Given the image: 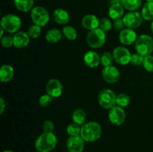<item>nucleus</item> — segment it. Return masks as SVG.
I'll return each mask as SVG.
<instances>
[{"instance_id":"f257e3e1","label":"nucleus","mask_w":153,"mask_h":152,"mask_svg":"<svg viewBox=\"0 0 153 152\" xmlns=\"http://www.w3.org/2000/svg\"><path fill=\"white\" fill-rule=\"evenodd\" d=\"M58 144V139L54 133H44L36 139L34 146L38 152H51Z\"/></svg>"},{"instance_id":"f03ea898","label":"nucleus","mask_w":153,"mask_h":152,"mask_svg":"<svg viewBox=\"0 0 153 152\" xmlns=\"http://www.w3.org/2000/svg\"><path fill=\"white\" fill-rule=\"evenodd\" d=\"M102 134V129L98 122H89L82 125L80 135L85 142H94L101 137Z\"/></svg>"},{"instance_id":"7ed1b4c3","label":"nucleus","mask_w":153,"mask_h":152,"mask_svg":"<svg viewBox=\"0 0 153 152\" xmlns=\"http://www.w3.org/2000/svg\"><path fill=\"white\" fill-rule=\"evenodd\" d=\"M135 50L137 53L143 57L151 55L153 52V38L147 34H142L137 37L135 42Z\"/></svg>"},{"instance_id":"20e7f679","label":"nucleus","mask_w":153,"mask_h":152,"mask_svg":"<svg viewBox=\"0 0 153 152\" xmlns=\"http://www.w3.org/2000/svg\"><path fill=\"white\" fill-rule=\"evenodd\" d=\"M0 24L1 28L5 31L10 34H16L21 28L22 21L16 15L9 13L2 16Z\"/></svg>"},{"instance_id":"39448f33","label":"nucleus","mask_w":153,"mask_h":152,"mask_svg":"<svg viewBox=\"0 0 153 152\" xmlns=\"http://www.w3.org/2000/svg\"><path fill=\"white\" fill-rule=\"evenodd\" d=\"M87 43L92 49H99L105 43V32L102 31L100 28L90 31L87 35Z\"/></svg>"},{"instance_id":"423d86ee","label":"nucleus","mask_w":153,"mask_h":152,"mask_svg":"<svg viewBox=\"0 0 153 152\" xmlns=\"http://www.w3.org/2000/svg\"><path fill=\"white\" fill-rule=\"evenodd\" d=\"M31 19L34 25L44 27L49 22L50 16L48 10L42 6H36L31 10Z\"/></svg>"},{"instance_id":"0eeeda50","label":"nucleus","mask_w":153,"mask_h":152,"mask_svg":"<svg viewBox=\"0 0 153 152\" xmlns=\"http://www.w3.org/2000/svg\"><path fill=\"white\" fill-rule=\"evenodd\" d=\"M98 101L102 108L110 110L117 105V95L111 89H104L99 94Z\"/></svg>"},{"instance_id":"6e6552de","label":"nucleus","mask_w":153,"mask_h":152,"mask_svg":"<svg viewBox=\"0 0 153 152\" xmlns=\"http://www.w3.org/2000/svg\"><path fill=\"white\" fill-rule=\"evenodd\" d=\"M125 25L128 28H137L142 25L143 18L141 13L137 11H129L123 18Z\"/></svg>"},{"instance_id":"1a4fd4ad","label":"nucleus","mask_w":153,"mask_h":152,"mask_svg":"<svg viewBox=\"0 0 153 152\" xmlns=\"http://www.w3.org/2000/svg\"><path fill=\"white\" fill-rule=\"evenodd\" d=\"M126 115L123 107L119 106H115L110 109L108 113V119L111 123L116 126L123 125L126 121Z\"/></svg>"},{"instance_id":"9d476101","label":"nucleus","mask_w":153,"mask_h":152,"mask_svg":"<svg viewBox=\"0 0 153 152\" xmlns=\"http://www.w3.org/2000/svg\"><path fill=\"white\" fill-rule=\"evenodd\" d=\"M113 56L114 61L118 64L124 66L129 63L131 55L129 50L123 46H117L113 50Z\"/></svg>"},{"instance_id":"9b49d317","label":"nucleus","mask_w":153,"mask_h":152,"mask_svg":"<svg viewBox=\"0 0 153 152\" xmlns=\"http://www.w3.org/2000/svg\"><path fill=\"white\" fill-rule=\"evenodd\" d=\"M85 145V141L81 137L70 136L67 141V148L69 152H82Z\"/></svg>"},{"instance_id":"f8f14e48","label":"nucleus","mask_w":153,"mask_h":152,"mask_svg":"<svg viewBox=\"0 0 153 152\" xmlns=\"http://www.w3.org/2000/svg\"><path fill=\"white\" fill-rule=\"evenodd\" d=\"M46 93L52 98H58L63 92V85L59 80L55 78L50 79L46 83Z\"/></svg>"},{"instance_id":"ddd939ff","label":"nucleus","mask_w":153,"mask_h":152,"mask_svg":"<svg viewBox=\"0 0 153 152\" xmlns=\"http://www.w3.org/2000/svg\"><path fill=\"white\" fill-rule=\"evenodd\" d=\"M103 79L108 83H115L119 80L120 73L117 67L114 66L104 67L102 71Z\"/></svg>"},{"instance_id":"4468645a","label":"nucleus","mask_w":153,"mask_h":152,"mask_svg":"<svg viewBox=\"0 0 153 152\" xmlns=\"http://www.w3.org/2000/svg\"><path fill=\"white\" fill-rule=\"evenodd\" d=\"M120 41L125 46H130L132 43H135L137 37L135 31L131 28H124L120 32Z\"/></svg>"},{"instance_id":"2eb2a0df","label":"nucleus","mask_w":153,"mask_h":152,"mask_svg":"<svg viewBox=\"0 0 153 152\" xmlns=\"http://www.w3.org/2000/svg\"><path fill=\"white\" fill-rule=\"evenodd\" d=\"M29 35L27 32L18 31L13 35V46L16 49H23L28 46L30 43Z\"/></svg>"},{"instance_id":"dca6fc26","label":"nucleus","mask_w":153,"mask_h":152,"mask_svg":"<svg viewBox=\"0 0 153 152\" xmlns=\"http://www.w3.org/2000/svg\"><path fill=\"white\" fill-rule=\"evenodd\" d=\"M82 26L87 30L92 31L99 28L100 25V19H98L96 15L87 14L82 19Z\"/></svg>"},{"instance_id":"f3484780","label":"nucleus","mask_w":153,"mask_h":152,"mask_svg":"<svg viewBox=\"0 0 153 152\" xmlns=\"http://www.w3.org/2000/svg\"><path fill=\"white\" fill-rule=\"evenodd\" d=\"M84 62L89 68H96L100 63V56L94 51H88L84 55Z\"/></svg>"},{"instance_id":"a211bd4d","label":"nucleus","mask_w":153,"mask_h":152,"mask_svg":"<svg viewBox=\"0 0 153 152\" xmlns=\"http://www.w3.org/2000/svg\"><path fill=\"white\" fill-rule=\"evenodd\" d=\"M54 20L59 25H67L70 22V14L63 8H57L53 12Z\"/></svg>"},{"instance_id":"6ab92c4d","label":"nucleus","mask_w":153,"mask_h":152,"mask_svg":"<svg viewBox=\"0 0 153 152\" xmlns=\"http://www.w3.org/2000/svg\"><path fill=\"white\" fill-rule=\"evenodd\" d=\"M14 75L13 68L9 64H4L0 69V80L2 83L9 82Z\"/></svg>"},{"instance_id":"aec40b11","label":"nucleus","mask_w":153,"mask_h":152,"mask_svg":"<svg viewBox=\"0 0 153 152\" xmlns=\"http://www.w3.org/2000/svg\"><path fill=\"white\" fill-rule=\"evenodd\" d=\"M124 7L121 4H115L110 5L108 9V15L114 20L122 19L124 15Z\"/></svg>"},{"instance_id":"412c9836","label":"nucleus","mask_w":153,"mask_h":152,"mask_svg":"<svg viewBox=\"0 0 153 152\" xmlns=\"http://www.w3.org/2000/svg\"><path fill=\"white\" fill-rule=\"evenodd\" d=\"M13 3L18 10L24 13L30 11L34 7V0H13Z\"/></svg>"},{"instance_id":"4be33fe9","label":"nucleus","mask_w":153,"mask_h":152,"mask_svg":"<svg viewBox=\"0 0 153 152\" xmlns=\"http://www.w3.org/2000/svg\"><path fill=\"white\" fill-rule=\"evenodd\" d=\"M62 37L61 31L58 28H51L46 32L45 38L46 41L50 43H56L61 40Z\"/></svg>"},{"instance_id":"5701e85b","label":"nucleus","mask_w":153,"mask_h":152,"mask_svg":"<svg viewBox=\"0 0 153 152\" xmlns=\"http://www.w3.org/2000/svg\"><path fill=\"white\" fill-rule=\"evenodd\" d=\"M72 119H73V122L74 123L82 126L84 124L86 123L87 114L85 110H82V109H76L72 114Z\"/></svg>"},{"instance_id":"b1692460","label":"nucleus","mask_w":153,"mask_h":152,"mask_svg":"<svg viewBox=\"0 0 153 152\" xmlns=\"http://www.w3.org/2000/svg\"><path fill=\"white\" fill-rule=\"evenodd\" d=\"M143 0H121V4L129 11H136L141 6Z\"/></svg>"},{"instance_id":"393cba45","label":"nucleus","mask_w":153,"mask_h":152,"mask_svg":"<svg viewBox=\"0 0 153 152\" xmlns=\"http://www.w3.org/2000/svg\"><path fill=\"white\" fill-rule=\"evenodd\" d=\"M141 15L145 20L153 21V1L146 2L143 4Z\"/></svg>"},{"instance_id":"a878e982","label":"nucleus","mask_w":153,"mask_h":152,"mask_svg":"<svg viewBox=\"0 0 153 152\" xmlns=\"http://www.w3.org/2000/svg\"><path fill=\"white\" fill-rule=\"evenodd\" d=\"M62 33L69 40H75L78 37V32L76 28L70 25H66L63 28Z\"/></svg>"},{"instance_id":"bb28decb","label":"nucleus","mask_w":153,"mask_h":152,"mask_svg":"<svg viewBox=\"0 0 153 152\" xmlns=\"http://www.w3.org/2000/svg\"><path fill=\"white\" fill-rule=\"evenodd\" d=\"M114 61V59L113 54H111V52H105L102 54V55L100 56V63L104 67L112 66Z\"/></svg>"},{"instance_id":"cd10ccee","label":"nucleus","mask_w":153,"mask_h":152,"mask_svg":"<svg viewBox=\"0 0 153 152\" xmlns=\"http://www.w3.org/2000/svg\"><path fill=\"white\" fill-rule=\"evenodd\" d=\"M131 103V98L128 95L125 93H120L117 95V105L119 107H126Z\"/></svg>"},{"instance_id":"c85d7f7f","label":"nucleus","mask_w":153,"mask_h":152,"mask_svg":"<svg viewBox=\"0 0 153 152\" xmlns=\"http://www.w3.org/2000/svg\"><path fill=\"white\" fill-rule=\"evenodd\" d=\"M81 131H82V125H79L74 122L69 124L67 127V133L68 135H70V137L80 135Z\"/></svg>"},{"instance_id":"c756f323","label":"nucleus","mask_w":153,"mask_h":152,"mask_svg":"<svg viewBox=\"0 0 153 152\" xmlns=\"http://www.w3.org/2000/svg\"><path fill=\"white\" fill-rule=\"evenodd\" d=\"M41 27L34 24L28 28L27 33L31 38L37 39L41 35Z\"/></svg>"},{"instance_id":"7c9ffc66","label":"nucleus","mask_w":153,"mask_h":152,"mask_svg":"<svg viewBox=\"0 0 153 152\" xmlns=\"http://www.w3.org/2000/svg\"><path fill=\"white\" fill-rule=\"evenodd\" d=\"M112 22H111L110 19L108 18L103 17L102 19H100V25H99V28L103 31L104 32H108V31H110L112 28Z\"/></svg>"},{"instance_id":"2f4dec72","label":"nucleus","mask_w":153,"mask_h":152,"mask_svg":"<svg viewBox=\"0 0 153 152\" xmlns=\"http://www.w3.org/2000/svg\"><path fill=\"white\" fill-rule=\"evenodd\" d=\"M143 66L149 72H153V56L152 55L144 57Z\"/></svg>"},{"instance_id":"473e14b6","label":"nucleus","mask_w":153,"mask_h":152,"mask_svg":"<svg viewBox=\"0 0 153 152\" xmlns=\"http://www.w3.org/2000/svg\"><path fill=\"white\" fill-rule=\"evenodd\" d=\"M143 60H144V57L143 55H140L138 53H134L131 55L130 63H131L132 65L139 66L143 65Z\"/></svg>"},{"instance_id":"72a5a7b5","label":"nucleus","mask_w":153,"mask_h":152,"mask_svg":"<svg viewBox=\"0 0 153 152\" xmlns=\"http://www.w3.org/2000/svg\"><path fill=\"white\" fill-rule=\"evenodd\" d=\"M52 97L48 95L47 93L41 95L39 98V105L42 107H47L51 104L52 101Z\"/></svg>"},{"instance_id":"f704fd0d","label":"nucleus","mask_w":153,"mask_h":152,"mask_svg":"<svg viewBox=\"0 0 153 152\" xmlns=\"http://www.w3.org/2000/svg\"><path fill=\"white\" fill-rule=\"evenodd\" d=\"M42 128L44 133H53L55 130V125L52 121L46 120L42 125Z\"/></svg>"},{"instance_id":"c9c22d12","label":"nucleus","mask_w":153,"mask_h":152,"mask_svg":"<svg viewBox=\"0 0 153 152\" xmlns=\"http://www.w3.org/2000/svg\"><path fill=\"white\" fill-rule=\"evenodd\" d=\"M1 44L4 48H10L13 46V39L10 36H4L1 38Z\"/></svg>"},{"instance_id":"e433bc0d","label":"nucleus","mask_w":153,"mask_h":152,"mask_svg":"<svg viewBox=\"0 0 153 152\" xmlns=\"http://www.w3.org/2000/svg\"><path fill=\"white\" fill-rule=\"evenodd\" d=\"M125 23L123 22V19H117V20H114V27L115 30L117 31H122V30L124 29V27H125Z\"/></svg>"},{"instance_id":"4c0bfd02","label":"nucleus","mask_w":153,"mask_h":152,"mask_svg":"<svg viewBox=\"0 0 153 152\" xmlns=\"http://www.w3.org/2000/svg\"><path fill=\"white\" fill-rule=\"evenodd\" d=\"M6 107V103L5 101L3 98H0V114H2L4 113V110Z\"/></svg>"},{"instance_id":"58836bf2","label":"nucleus","mask_w":153,"mask_h":152,"mask_svg":"<svg viewBox=\"0 0 153 152\" xmlns=\"http://www.w3.org/2000/svg\"><path fill=\"white\" fill-rule=\"evenodd\" d=\"M111 5L115 4H121V0H109Z\"/></svg>"},{"instance_id":"ea45409f","label":"nucleus","mask_w":153,"mask_h":152,"mask_svg":"<svg viewBox=\"0 0 153 152\" xmlns=\"http://www.w3.org/2000/svg\"><path fill=\"white\" fill-rule=\"evenodd\" d=\"M0 29H1V34H0V38H2V37H4V30L3 29V28H1H1H0Z\"/></svg>"},{"instance_id":"a19ab883","label":"nucleus","mask_w":153,"mask_h":152,"mask_svg":"<svg viewBox=\"0 0 153 152\" xmlns=\"http://www.w3.org/2000/svg\"><path fill=\"white\" fill-rule=\"evenodd\" d=\"M150 29H151V31H152V33L153 34V21H152V22H151Z\"/></svg>"},{"instance_id":"79ce46f5","label":"nucleus","mask_w":153,"mask_h":152,"mask_svg":"<svg viewBox=\"0 0 153 152\" xmlns=\"http://www.w3.org/2000/svg\"><path fill=\"white\" fill-rule=\"evenodd\" d=\"M2 152H15V151H10V150H5Z\"/></svg>"},{"instance_id":"37998d69","label":"nucleus","mask_w":153,"mask_h":152,"mask_svg":"<svg viewBox=\"0 0 153 152\" xmlns=\"http://www.w3.org/2000/svg\"><path fill=\"white\" fill-rule=\"evenodd\" d=\"M146 2H151V1H153V0H146Z\"/></svg>"}]
</instances>
